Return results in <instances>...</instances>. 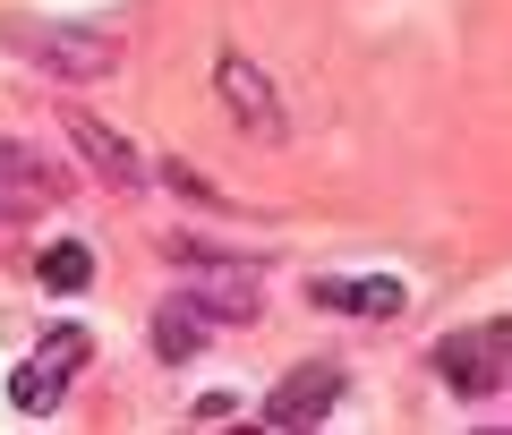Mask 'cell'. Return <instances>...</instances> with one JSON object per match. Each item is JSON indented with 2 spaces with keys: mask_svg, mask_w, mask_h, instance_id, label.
I'll return each instance as SVG.
<instances>
[{
  "mask_svg": "<svg viewBox=\"0 0 512 435\" xmlns=\"http://www.w3.org/2000/svg\"><path fill=\"white\" fill-rule=\"evenodd\" d=\"M35 282L60 290V299H77V290L94 282V248H86V239H52V248L35 256Z\"/></svg>",
  "mask_w": 512,
  "mask_h": 435,
  "instance_id": "obj_11",
  "label": "cell"
},
{
  "mask_svg": "<svg viewBox=\"0 0 512 435\" xmlns=\"http://www.w3.org/2000/svg\"><path fill=\"white\" fill-rule=\"evenodd\" d=\"M214 94L231 103V120L248 128L256 145H282V137H291V111H282V86H274L265 69H256L248 52H222V60H214Z\"/></svg>",
  "mask_w": 512,
  "mask_h": 435,
  "instance_id": "obj_4",
  "label": "cell"
},
{
  "mask_svg": "<svg viewBox=\"0 0 512 435\" xmlns=\"http://www.w3.org/2000/svg\"><path fill=\"white\" fill-rule=\"evenodd\" d=\"M146 333H154V359H163V367H188V359H205V342H214V316H205L188 290H171Z\"/></svg>",
  "mask_w": 512,
  "mask_h": 435,
  "instance_id": "obj_10",
  "label": "cell"
},
{
  "mask_svg": "<svg viewBox=\"0 0 512 435\" xmlns=\"http://www.w3.org/2000/svg\"><path fill=\"white\" fill-rule=\"evenodd\" d=\"M69 163H52L43 145H26V137H0V197L9 205H60L69 197Z\"/></svg>",
  "mask_w": 512,
  "mask_h": 435,
  "instance_id": "obj_8",
  "label": "cell"
},
{
  "mask_svg": "<svg viewBox=\"0 0 512 435\" xmlns=\"http://www.w3.org/2000/svg\"><path fill=\"white\" fill-rule=\"evenodd\" d=\"M0 52H18L26 69L60 77V86H94V77H120L128 43L103 18H43V9H0Z\"/></svg>",
  "mask_w": 512,
  "mask_h": 435,
  "instance_id": "obj_1",
  "label": "cell"
},
{
  "mask_svg": "<svg viewBox=\"0 0 512 435\" xmlns=\"http://www.w3.org/2000/svg\"><path fill=\"white\" fill-rule=\"evenodd\" d=\"M60 137L77 145V163H86L103 188H146V154H137V145H128L111 120H94V111L69 103V111H60Z\"/></svg>",
  "mask_w": 512,
  "mask_h": 435,
  "instance_id": "obj_6",
  "label": "cell"
},
{
  "mask_svg": "<svg viewBox=\"0 0 512 435\" xmlns=\"http://www.w3.org/2000/svg\"><path fill=\"white\" fill-rule=\"evenodd\" d=\"M308 299H316V308H333V316H367V325H376V316H402L410 290L393 282V273H316Z\"/></svg>",
  "mask_w": 512,
  "mask_h": 435,
  "instance_id": "obj_9",
  "label": "cell"
},
{
  "mask_svg": "<svg viewBox=\"0 0 512 435\" xmlns=\"http://www.w3.org/2000/svg\"><path fill=\"white\" fill-rule=\"evenodd\" d=\"M86 359H94V342H86V333H77V325H60L52 342L35 350V359H18V376H9V401H18L26 418L60 410V393H69V376H77V367H86Z\"/></svg>",
  "mask_w": 512,
  "mask_h": 435,
  "instance_id": "obj_5",
  "label": "cell"
},
{
  "mask_svg": "<svg viewBox=\"0 0 512 435\" xmlns=\"http://www.w3.org/2000/svg\"><path fill=\"white\" fill-rule=\"evenodd\" d=\"M333 401H342V367L333 359H299L291 376L265 393V427H316V418H333Z\"/></svg>",
  "mask_w": 512,
  "mask_h": 435,
  "instance_id": "obj_7",
  "label": "cell"
},
{
  "mask_svg": "<svg viewBox=\"0 0 512 435\" xmlns=\"http://www.w3.org/2000/svg\"><path fill=\"white\" fill-rule=\"evenodd\" d=\"M436 376H444V393H461V401H487V393H504L512 384V325H470V333H444L436 350Z\"/></svg>",
  "mask_w": 512,
  "mask_h": 435,
  "instance_id": "obj_3",
  "label": "cell"
},
{
  "mask_svg": "<svg viewBox=\"0 0 512 435\" xmlns=\"http://www.w3.org/2000/svg\"><path fill=\"white\" fill-rule=\"evenodd\" d=\"M163 256L188 273V299H197L214 325H256L265 316V265L231 248H205V239H163Z\"/></svg>",
  "mask_w": 512,
  "mask_h": 435,
  "instance_id": "obj_2",
  "label": "cell"
},
{
  "mask_svg": "<svg viewBox=\"0 0 512 435\" xmlns=\"http://www.w3.org/2000/svg\"><path fill=\"white\" fill-rule=\"evenodd\" d=\"M163 180L180 188V197H205V205H222V188L205 180V171H188V163H163Z\"/></svg>",
  "mask_w": 512,
  "mask_h": 435,
  "instance_id": "obj_12",
  "label": "cell"
}]
</instances>
